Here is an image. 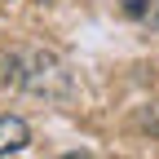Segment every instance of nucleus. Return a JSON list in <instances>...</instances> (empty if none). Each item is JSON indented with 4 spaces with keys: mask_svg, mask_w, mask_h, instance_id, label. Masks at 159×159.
<instances>
[{
    "mask_svg": "<svg viewBox=\"0 0 159 159\" xmlns=\"http://www.w3.org/2000/svg\"><path fill=\"white\" fill-rule=\"evenodd\" d=\"M31 142V128H27V119H18V115H0V155H13V150H22Z\"/></svg>",
    "mask_w": 159,
    "mask_h": 159,
    "instance_id": "nucleus-1",
    "label": "nucleus"
}]
</instances>
